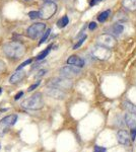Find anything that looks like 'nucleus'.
Here are the masks:
<instances>
[{
  "mask_svg": "<svg viewBox=\"0 0 136 152\" xmlns=\"http://www.w3.org/2000/svg\"><path fill=\"white\" fill-rule=\"evenodd\" d=\"M3 52L11 59H19L26 54V46L17 41L8 42L3 46Z\"/></svg>",
  "mask_w": 136,
  "mask_h": 152,
  "instance_id": "nucleus-1",
  "label": "nucleus"
},
{
  "mask_svg": "<svg viewBox=\"0 0 136 152\" xmlns=\"http://www.w3.org/2000/svg\"><path fill=\"white\" fill-rule=\"evenodd\" d=\"M21 105L26 110H32V111H38L44 107V100L43 95L41 92H36L29 99H26L21 104Z\"/></svg>",
  "mask_w": 136,
  "mask_h": 152,
  "instance_id": "nucleus-2",
  "label": "nucleus"
},
{
  "mask_svg": "<svg viewBox=\"0 0 136 152\" xmlns=\"http://www.w3.org/2000/svg\"><path fill=\"white\" fill-rule=\"evenodd\" d=\"M57 11V4L53 1H48L42 5L41 9L39 10V18H42L44 20L50 19Z\"/></svg>",
  "mask_w": 136,
  "mask_h": 152,
  "instance_id": "nucleus-3",
  "label": "nucleus"
},
{
  "mask_svg": "<svg viewBox=\"0 0 136 152\" xmlns=\"http://www.w3.org/2000/svg\"><path fill=\"white\" fill-rule=\"evenodd\" d=\"M17 115H9V116L4 117L2 120H0V137L4 136L8 129L17 122Z\"/></svg>",
  "mask_w": 136,
  "mask_h": 152,
  "instance_id": "nucleus-4",
  "label": "nucleus"
},
{
  "mask_svg": "<svg viewBox=\"0 0 136 152\" xmlns=\"http://www.w3.org/2000/svg\"><path fill=\"white\" fill-rule=\"evenodd\" d=\"M45 29L46 24L44 23H36L29 26V28L26 29V36L32 40H36L45 31Z\"/></svg>",
  "mask_w": 136,
  "mask_h": 152,
  "instance_id": "nucleus-5",
  "label": "nucleus"
},
{
  "mask_svg": "<svg viewBox=\"0 0 136 152\" xmlns=\"http://www.w3.org/2000/svg\"><path fill=\"white\" fill-rule=\"evenodd\" d=\"M72 85H73V83L70 79H68V78H64V77L53 78V79L48 83V86L56 87L60 90L70 89V88L72 87Z\"/></svg>",
  "mask_w": 136,
  "mask_h": 152,
  "instance_id": "nucleus-6",
  "label": "nucleus"
},
{
  "mask_svg": "<svg viewBox=\"0 0 136 152\" xmlns=\"http://www.w3.org/2000/svg\"><path fill=\"white\" fill-rule=\"evenodd\" d=\"M96 41H98V45L103 46V47L110 49V50L115 48L117 45V41H116L115 37L110 35V34H103V35L99 36Z\"/></svg>",
  "mask_w": 136,
  "mask_h": 152,
  "instance_id": "nucleus-7",
  "label": "nucleus"
},
{
  "mask_svg": "<svg viewBox=\"0 0 136 152\" xmlns=\"http://www.w3.org/2000/svg\"><path fill=\"white\" fill-rule=\"evenodd\" d=\"M91 55H93V57H95L96 59H99V60H102V61L108 60V59L111 57V50L103 47V46L96 45V47H93V49L91 50Z\"/></svg>",
  "mask_w": 136,
  "mask_h": 152,
  "instance_id": "nucleus-8",
  "label": "nucleus"
},
{
  "mask_svg": "<svg viewBox=\"0 0 136 152\" xmlns=\"http://www.w3.org/2000/svg\"><path fill=\"white\" fill-rule=\"evenodd\" d=\"M80 74V69L78 67H75V66H64L60 69V75L64 78H73L76 77L77 75Z\"/></svg>",
  "mask_w": 136,
  "mask_h": 152,
  "instance_id": "nucleus-9",
  "label": "nucleus"
},
{
  "mask_svg": "<svg viewBox=\"0 0 136 152\" xmlns=\"http://www.w3.org/2000/svg\"><path fill=\"white\" fill-rule=\"evenodd\" d=\"M117 137H118V142L122 145H125V146H130V136H129V133H128L126 130H120L118 131V134H117Z\"/></svg>",
  "mask_w": 136,
  "mask_h": 152,
  "instance_id": "nucleus-10",
  "label": "nucleus"
},
{
  "mask_svg": "<svg viewBox=\"0 0 136 152\" xmlns=\"http://www.w3.org/2000/svg\"><path fill=\"white\" fill-rule=\"evenodd\" d=\"M46 92L49 96L53 97V99H63L64 97H65V94L63 92V90H60L56 87L49 86V88L47 89Z\"/></svg>",
  "mask_w": 136,
  "mask_h": 152,
  "instance_id": "nucleus-11",
  "label": "nucleus"
},
{
  "mask_svg": "<svg viewBox=\"0 0 136 152\" xmlns=\"http://www.w3.org/2000/svg\"><path fill=\"white\" fill-rule=\"evenodd\" d=\"M67 64L80 68V67H83V66H85V61H83L80 57H78V56L72 55L67 59Z\"/></svg>",
  "mask_w": 136,
  "mask_h": 152,
  "instance_id": "nucleus-12",
  "label": "nucleus"
},
{
  "mask_svg": "<svg viewBox=\"0 0 136 152\" xmlns=\"http://www.w3.org/2000/svg\"><path fill=\"white\" fill-rule=\"evenodd\" d=\"M24 76H26V72H24V70H16L15 73H13V74L11 75V77L9 78V82H10L11 84H15V83L21 81Z\"/></svg>",
  "mask_w": 136,
  "mask_h": 152,
  "instance_id": "nucleus-13",
  "label": "nucleus"
},
{
  "mask_svg": "<svg viewBox=\"0 0 136 152\" xmlns=\"http://www.w3.org/2000/svg\"><path fill=\"white\" fill-rule=\"evenodd\" d=\"M125 123L129 127L130 129H134L136 128V115L135 114H131V113H128V114L125 115Z\"/></svg>",
  "mask_w": 136,
  "mask_h": 152,
  "instance_id": "nucleus-14",
  "label": "nucleus"
},
{
  "mask_svg": "<svg viewBox=\"0 0 136 152\" xmlns=\"http://www.w3.org/2000/svg\"><path fill=\"white\" fill-rule=\"evenodd\" d=\"M123 6L130 11L136 10V0H123Z\"/></svg>",
  "mask_w": 136,
  "mask_h": 152,
  "instance_id": "nucleus-15",
  "label": "nucleus"
},
{
  "mask_svg": "<svg viewBox=\"0 0 136 152\" xmlns=\"http://www.w3.org/2000/svg\"><path fill=\"white\" fill-rule=\"evenodd\" d=\"M51 49H52V45H50L49 47H47L44 51H42V52L36 57V60L37 61H40V60H43V59H45L47 56L49 55V53H50Z\"/></svg>",
  "mask_w": 136,
  "mask_h": 152,
  "instance_id": "nucleus-16",
  "label": "nucleus"
},
{
  "mask_svg": "<svg viewBox=\"0 0 136 152\" xmlns=\"http://www.w3.org/2000/svg\"><path fill=\"white\" fill-rule=\"evenodd\" d=\"M123 29H124V28H123L122 24H114V26H112V28H111V31L114 34V35H117L119 36L121 35V33H123Z\"/></svg>",
  "mask_w": 136,
  "mask_h": 152,
  "instance_id": "nucleus-17",
  "label": "nucleus"
},
{
  "mask_svg": "<svg viewBox=\"0 0 136 152\" xmlns=\"http://www.w3.org/2000/svg\"><path fill=\"white\" fill-rule=\"evenodd\" d=\"M68 23H69L68 16L67 15H64L60 19H59L58 21H57V26H58V28H65V26H67Z\"/></svg>",
  "mask_w": 136,
  "mask_h": 152,
  "instance_id": "nucleus-18",
  "label": "nucleus"
},
{
  "mask_svg": "<svg viewBox=\"0 0 136 152\" xmlns=\"http://www.w3.org/2000/svg\"><path fill=\"white\" fill-rule=\"evenodd\" d=\"M124 107L128 111V113H131V114H135L136 115V105L133 104H131L130 102H124Z\"/></svg>",
  "mask_w": 136,
  "mask_h": 152,
  "instance_id": "nucleus-19",
  "label": "nucleus"
},
{
  "mask_svg": "<svg viewBox=\"0 0 136 152\" xmlns=\"http://www.w3.org/2000/svg\"><path fill=\"white\" fill-rule=\"evenodd\" d=\"M109 15H110V10H106L102 12V13L100 14V15L98 16V20L100 21V23H104V21H106L109 18Z\"/></svg>",
  "mask_w": 136,
  "mask_h": 152,
  "instance_id": "nucleus-20",
  "label": "nucleus"
},
{
  "mask_svg": "<svg viewBox=\"0 0 136 152\" xmlns=\"http://www.w3.org/2000/svg\"><path fill=\"white\" fill-rule=\"evenodd\" d=\"M50 33H51V29H50V28L47 29L45 33H44V35H43V37H42V39H41V41L39 42V46L42 45L43 43H45V42L47 41V39H48L49 35H50Z\"/></svg>",
  "mask_w": 136,
  "mask_h": 152,
  "instance_id": "nucleus-21",
  "label": "nucleus"
},
{
  "mask_svg": "<svg viewBox=\"0 0 136 152\" xmlns=\"http://www.w3.org/2000/svg\"><path fill=\"white\" fill-rule=\"evenodd\" d=\"M86 40V35H85V36H82V38H81L80 39V40L79 41H78L77 42V43H76L75 44V45H74L73 46V50H76V49H78V48H79L80 47V46L81 45H82V44L83 43H85V41Z\"/></svg>",
  "mask_w": 136,
  "mask_h": 152,
  "instance_id": "nucleus-22",
  "label": "nucleus"
},
{
  "mask_svg": "<svg viewBox=\"0 0 136 152\" xmlns=\"http://www.w3.org/2000/svg\"><path fill=\"white\" fill-rule=\"evenodd\" d=\"M32 61H33V60H32V59H28V60H26V61H24V62H23L21 65L18 66V67H17V69H16V70H21L24 67H26V65L31 64V63H32Z\"/></svg>",
  "mask_w": 136,
  "mask_h": 152,
  "instance_id": "nucleus-23",
  "label": "nucleus"
},
{
  "mask_svg": "<svg viewBox=\"0 0 136 152\" xmlns=\"http://www.w3.org/2000/svg\"><path fill=\"white\" fill-rule=\"evenodd\" d=\"M29 16L31 19H37V18H39L40 14H39V11H31V12H29Z\"/></svg>",
  "mask_w": 136,
  "mask_h": 152,
  "instance_id": "nucleus-24",
  "label": "nucleus"
},
{
  "mask_svg": "<svg viewBox=\"0 0 136 152\" xmlns=\"http://www.w3.org/2000/svg\"><path fill=\"white\" fill-rule=\"evenodd\" d=\"M93 152H107V148H106V147H102V146L96 145Z\"/></svg>",
  "mask_w": 136,
  "mask_h": 152,
  "instance_id": "nucleus-25",
  "label": "nucleus"
},
{
  "mask_svg": "<svg viewBox=\"0 0 136 152\" xmlns=\"http://www.w3.org/2000/svg\"><path fill=\"white\" fill-rule=\"evenodd\" d=\"M39 85H40V81H38V82H37V83H35V84L31 85V86L29 87L28 91H29V92H31V91H33V90L35 89V88H37V87L39 86Z\"/></svg>",
  "mask_w": 136,
  "mask_h": 152,
  "instance_id": "nucleus-26",
  "label": "nucleus"
},
{
  "mask_svg": "<svg viewBox=\"0 0 136 152\" xmlns=\"http://www.w3.org/2000/svg\"><path fill=\"white\" fill-rule=\"evenodd\" d=\"M6 69V65H5V63L3 62L2 60H0V73H2L4 70Z\"/></svg>",
  "mask_w": 136,
  "mask_h": 152,
  "instance_id": "nucleus-27",
  "label": "nucleus"
},
{
  "mask_svg": "<svg viewBox=\"0 0 136 152\" xmlns=\"http://www.w3.org/2000/svg\"><path fill=\"white\" fill-rule=\"evenodd\" d=\"M130 138L132 139L133 141L135 140V138H136V128L131 129V137H130Z\"/></svg>",
  "mask_w": 136,
  "mask_h": 152,
  "instance_id": "nucleus-28",
  "label": "nucleus"
},
{
  "mask_svg": "<svg viewBox=\"0 0 136 152\" xmlns=\"http://www.w3.org/2000/svg\"><path fill=\"white\" fill-rule=\"evenodd\" d=\"M46 72H47L46 70H41V71H39V74H37V75H36V77H37V78L42 77V76H44V75L46 74Z\"/></svg>",
  "mask_w": 136,
  "mask_h": 152,
  "instance_id": "nucleus-29",
  "label": "nucleus"
},
{
  "mask_svg": "<svg viewBox=\"0 0 136 152\" xmlns=\"http://www.w3.org/2000/svg\"><path fill=\"white\" fill-rule=\"evenodd\" d=\"M23 95H24V91H19L18 94H15V96H14V99H15V100H18L21 96H23Z\"/></svg>",
  "mask_w": 136,
  "mask_h": 152,
  "instance_id": "nucleus-30",
  "label": "nucleus"
},
{
  "mask_svg": "<svg viewBox=\"0 0 136 152\" xmlns=\"http://www.w3.org/2000/svg\"><path fill=\"white\" fill-rule=\"evenodd\" d=\"M88 28H90V31H93V29H95L96 28V23H90V26H88Z\"/></svg>",
  "mask_w": 136,
  "mask_h": 152,
  "instance_id": "nucleus-31",
  "label": "nucleus"
},
{
  "mask_svg": "<svg viewBox=\"0 0 136 152\" xmlns=\"http://www.w3.org/2000/svg\"><path fill=\"white\" fill-rule=\"evenodd\" d=\"M100 1H102V0H91L90 5H95V4H96L98 2H100Z\"/></svg>",
  "mask_w": 136,
  "mask_h": 152,
  "instance_id": "nucleus-32",
  "label": "nucleus"
},
{
  "mask_svg": "<svg viewBox=\"0 0 136 152\" xmlns=\"http://www.w3.org/2000/svg\"><path fill=\"white\" fill-rule=\"evenodd\" d=\"M45 2H48V1H53V0H44Z\"/></svg>",
  "mask_w": 136,
  "mask_h": 152,
  "instance_id": "nucleus-33",
  "label": "nucleus"
},
{
  "mask_svg": "<svg viewBox=\"0 0 136 152\" xmlns=\"http://www.w3.org/2000/svg\"><path fill=\"white\" fill-rule=\"evenodd\" d=\"M2 94V88L0 87V94Z\"/></svg>",
  "mask_w": 136,
  "mask_h": 152,
  "instance_id": "nucleus-34",
  "label": "nucleus"
},
{
  "mask_svg": "<svg viewBox=\"0 0 136 152\" xmlns=\"http://www.w3.org/2000/svg\"><path fill=\"white\" fill-rule=\"evenodd\" d=\"M24 1H33V0H24Z\"/></svg>",
  "mask_w": 136,
  "mask_h": 152,
  "instance_id": "nucleus-35",
  "label": "nucleus"
},
{
  "mask_svg": "<svg viewBox=\"0 0 136 152\" xmlns=\"http://www.w3.org/2000/svg\"><path fill=\"white\" fill-rule=\"evenodd\" d=\"M0 148H1V144H0Z\"/></svg>",
  "mask_w": 136,
  "mask_h": 152,
  "instance_id": "nucleus-36",
  "label": "nucleus"
}]
</instances>
